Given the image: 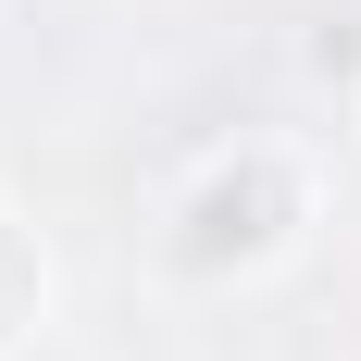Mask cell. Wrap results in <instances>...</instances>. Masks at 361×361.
<instances>
[{
	"mask_svg": "<svg viewBox=\"0 0 361 361\" xmlns=\"http://www.w3.org/2000/svg\"><path fill=\"white\" fill-rule=\"evenodd\" d=\"M274 212H287V175H274V162H250L237 187H212V200H200V237H187V250H200V262L262 250V237H274Z\"/></svg>",
	"mask_w": 361,
	"mask_h": 361,
	"instance_id": "6da1fadb",
	"label": "cell"
},
{
	"mask_svg": "<svg viewBox=\"0 0 361 361\" xmlns=\"http://www.w3.org/2000/svg\"><path fill=\"white\" fill-rule=\"evenodd\" d=\"M25 299H37V262H25V250H13V224H0V336L25 324Z\"/></svg>",
	"mask_w": 361,
	"mask_h": 361,
	"instance_id": "7a4b0ae2",
	"label": "cell"
}]
</instances>
